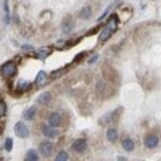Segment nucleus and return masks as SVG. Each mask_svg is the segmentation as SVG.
<instances>
[{"mask_svg": "<svg viewBox=\"0 0 161 161\" xmlns=\"http://www.w3.org/2000/svg\"><path fill=\"white\" fill-rule=\"evenodd\" d=\"M111 120H112V114H109V115H105V116H103L101 121H103L105 124H107V123H110L111 121Z\"/></svg>", "mask_w": 161, "mask_h": 161, "instance_id": "5701e85b", "label": "nucleus"}, {"mask_svg": "<svg viewBox=\"0 0 161 161\" xmlns=\"http://www.w3.org/2000/svg\"><path fill=\"white\" fill-rule=\"evenodd\" d=\"M5 148H6V150L7 151H10V150L12 149V147H13V140H12V138H10V137H8V138H6L5 139Z\"/></svg>", "mask_w": 161, "mask_h": 161, "instance_id": "412c9836", "label": "nucleus"}, {"mask_svg": "<svg viewBox=\"0 0 161 161\" xmlns=\"http://www.w3.org/2000/svg\"><path fill=\"white\" fill-rule=\"evenodd\" d=\"M51 100V94L49 92H45L41 94L38 99H37V101H38L39 105H47L49 104Z\"/></svg>", "mask_w": 161, "mask_h": 161, "instance_id": "9d476101", "label": "nucleus"}, {"mask_svg": "<svg viewBox=\"0 0 161 161\" xmlns=\"http://www.w3.org/2000/svg\"><path fill=\"white\" fill-rule=\"evenodd\" d=\"M88 147V143L85 139H77L76 141L73 143L72 148L78 153H82L84 152L85 149Z\"/></svg>", "mask_w": 161, "mask_h": 161, "instance_id": "39448f33", "label": "nucleus"}, {"mask_svg": "<svg viewBox=\"0 0 161 161\" xmlns=\"http://www.w3.org/2000/svg\"><path fill=\"white\" fill-rule=\"evenodd\" d=\"M92 15V10L90 7H84L80 12V17L82 19H89Z\"/></svg>", "mask_w": 161, "mask_h": 161, "instance_id": "dca6fc26", "label": "nucleus"}, {"mask_svg": "<svg viewBox=\"0 0 161 161\" xmlns=\"http://www.w3.org/2000/svg\"><path fill=\"white\" fill-rule=\"evenodd\" d=\"M60 120H61V117H60V115H59L58 112H53V114L50 115L49 123H50L51 126H53V127L59 126L60 125Z\"/></svg>", "mask_w": 161, "mask_h": 161, "instance_id": "1a4fd4ad", "label": "nucleus"}, {"mask_svg": "<svg viewBox=\"0 0 161 161\" xmlns=\"http://www.w3.org/2000/svg\"><path fill=\"white\" fill-rule=\"evenodd\" d=\"M4 22L6 24H9L10 22V15H9V6H8V0H4Z\"/></svg>", "mask_w": 161, "mask_h": 161, "instance_id": "f3484780", "label": "nucleus"}, {"mask_svg": "<svg viewBox=\"0 0 161 161\" xmlns=\"http://www.w3.org/2000/svg\"><path fill=\"white\" fill-rule=\"evenodd\" d=\"M22 49H23V50H28V51L31 50V51H32V50L34 49V48L32 47V46H29V45H24V46H22Z\"/></svg>", "mask_w": 161, "mask_h": 161, "instance_id": "a878e982", "label": "nucleus"}, {"mask_svg": "<svg viewBox=\"0 0 161 161\" xmlns=\"http://www.w3.org/2000/svg\"><path fill=\"white\" fill-rule=\"evenodd\" d=\"M50 53L51 51L48 49V48H40V49L37 51V57H38V59H40V60H44Z\"/></svg>", "mask_w": 161, "mask_h": 161, "instance_id": "4468645a", "label": "nucleus"}, {"mask_svg": "<svg viewBox=\"0 0 161 161\" xmlns=\"http://www.w3.org/2000/svg\"><path fill=\"white\" fill-rule=\"evenodd\" d=\"M116 29H117V17L115 15H112L110 18L106 26L101 31V33L100 35V40L103 42L109 40L110 38V36L116 31Z\"/></svg>", "mask_w": 161, "mask_h": 161, "instance_id": "f257e3e1", "label": "nucleus"}, {"mask_svg": "<svg viewBox=\"0 0 161 161\" xmlns=\"http://www.w3.org/2000/svg\"><path fill=\"white\" fill-rule=\"evenodd\" d=\"M14 132H15L16 135H17L18 137H20V138H27V137H29V134H30L27 126L21 121H18L15 124Z\"/></svg>", "mask_w": 161, "mask_h": 161, "instance_id": "f03ea898", "label": "nucleus"}, {"mask_svg": "<svg viewBox=\"0 0 161 161\" xmlns=\"http://www.w3.org/2000/svg\"><path fill=\"white\" fill-rule=\"evenodd\" d=\"M5 115H6V104L1 100V103H0V116L3 117Z\"/></svg>", "mask_w": 161, "mask_h": 161, "instance_id": "4be33fe9", "label": "nucleus"}, {"mask_svg": "<svg viewBox=\"0 0 161 161\" xmlns=\"http://www.w3.org/2000/svg\"><path fill=\"white\" fill-rule=\"evenodd\" d=\"M74 28V22L71 19H65L62 23V31L63 33L69 34Z\"/></svg>", "mask_w": 161, "mask_h": 161, "instance_id": "6e6552de", "label": "nucleus"}, {"mask_svg": "<svg viewBox=\"0 0 161 161\" xmlns=\"http://www.w3.org/2000/svg\"><path fill=\"white\" fill-rule=\"evenodd\" d=\"M111 7H112V5H110V6H109V7H107V8L105 9V11L104 12V14H103V15H101V16H100V18L98 19V21H100V20H103V19H104V18L105 17V16H106V14H107V13H109V12H110V10L111 9Z\"/></svg>", "mask_w": 161, "mask_h": 161, "instance_id": "b1692460", "label": "nucleus"}, {"mask_svg": "<svg viewBox=\"0 0 161 161\" xmlns=\"http://www.w3.org/2000/svg\"><path fill=\"white\" fill-rule=\"evenodd\" d=\"M1 71H2L3 76L12 77L16 74V72H17V68H16L15 64L13 62H7L2 66Z\"/></svg>", "mask_w": 161, "mask_h": 161, "instance_id": "7ed1b4c3", "label": "nucleus"}, {"mask_svg": "<svg viewBox=\"0 0 161 161\" xmlns=\"http://www.w3.org/2000/svg\"><path fill=\"white\" fill-rule=\"evenodd\" d=\"M68 158H69V154L66 151H60L57 155L56 160L57 161H65V160H68Z\"/></svg>", "mask_w": 161, "mask_h": 161, "instance_id": "aec40b11", "label": "nucleus"}, {"mask_svg": "<svg viewBox=\"0 0 161 161\" xmlns=\"http://www.w3.org/2000/svg\"><path fill=\"white\" fill-rule=\"evenodd\" d=\"M85 56V52H82V53H80L79 55H77L76 57H75V62H79L80 60H82V59Z\"/></svg>", "mask_w": 161, "mask_h": 161, "instance_id": "393cba45", "label": "nucleus"}, {"mask_svg": "<svg viewBox=\"0 0 161 161\" xmlns=\"http://www.w3.org/2000/svg\"><path fill=\"white\" fill-rule=\"evenodd\" d=\"M106 137L110 141L114 142V141L116 140L117 137H119V134H117V131L115 129H114V128H110V129H109L106 132Z\"/></svg>", "mask_w": 161, "mask_h": 161, "instance_id": "2eb2a0df", "label": "nucleus"}, {"mask_svg": "<svg viewBox=\"0 0 161 161\" xmlns=\"http://www.w3.org/2000/svg\"><path fill=\"white\" fill-rule=\"evenodd\" d=\"M42 131H43V134L48 137V138H55L58 134V131L54 128L53 126H48V125H43L42 126Z\"/></svg>", "mask_w": 161, "mask_h": 161, "instance_id": "423d86ee", "label": "nucleus"}, {"mask_svg": "<svg viewBox=\"0 0 161 161\" xmlns=\"http://www.w3.org/2000/svg\"><path fill=\"white\" fill-rule=\"evenodd\" d=\"M158 141H159L158 137L156 135H148L145 138V141H144V143H145V146L147 148H153L155 146H157Z\"/></svg>", "mask_w": 161, "mask_h": 161, "instance_id": "0eeeda50", "label": "nucleus"}, {"mask_svg": "<svg viewBox=\"0 0 161 161\" xmlns=\"http://www.w3.org/2000/svg\"><path fill=\"white\" fill-rule=\"evenodd\" d=\"M98 59H99V55H95V56H94L92 59H90V60L89 61V63H95L96 60H98Z\"/></svg>", "mask_w": 161, "mask_h": 161, "instance_id": "bb28decb", "label": "nucleus"}, {"mask_svg": "<svg viewBox=\"0 0 161 161\" xmlns=\"http://www.w3.org/2000/svg\"><path fill=\"white\" fill-rule=\"evenodd\" d=\"M36 115V109L35 106H32L30 109L27 110L25 112H24V117L27 120H32L35 117Z\"/></svg>", "mask_w": 161, "mask_h": 161, "instance_id": "ddd939ff", "label": "nucleus"}, {"mask_svg": "<svg viewBox=\"0 0 161 161\" xmlns=\"http://www.w3.org/2000/svg\"><path fill=\"white\" fill-rule=\"evenodd\" d=\"M122 147L124 148L125 151H132L134 149V142L131 140V139L127 138V139H124V140L122 141Z\"/></svg>", "mask_w": 161, "mask_h": 161, "instance_id": "f8f14e48", "label": "nucleus"}, {"mask_svg": "<svg viewBox=\"0 0 161 161\" xmlns=\"http://www.w3.org/2000/svg\"><path fill=\"white\" fill-rule=\"evenodd\" d=\"M39 157H38V153H37L35 150L31 149L29 150L28 152H27V157H26V160H29V161H36L38 160Z\"/></svg>", "mask_w": 161, "mask_h": 161, "instance_id": "6ab92c4d", "label": "nucleus"}, {"mask_svg": "<svg viewBox=\"0 0 161 161\" xmlns=\"http://www.w3.org/2000/svg\"><path fill=\"white\" fill-rule=\"evenodd\" d=\"M47 82V75L45 72L40 71L36 77V84L39 85H44L45 83Z\"/></svg>", "mask_w": 161, "mask_h": 161, "instance_id": "9b49d317", "label": "nucleus"}, {"mask_svg": "<svg viewBox=\"0 0 161 161\" xmlns=\"http://www.w3.org/2000/svg\"><path fill=\"white\" fill-rule=\"evenodd\" d=\"M30 87H31V84L24 80H21L18 84V90H21V92H25V90H27Z\"/></svg>", "mask_w": 161, "mask_h": 161, "instance_id": "a211bd4d", "label": "nucleus"}, {"mask_svg": "<svg viewBox=\"0 0 161 161\" xmlns=\"http://www.w3.org/2000/svg\"><path fill=\"white\" fill-rule=\"evenodd\" d=\"M40 153L45 157H49L53 152V144L50 141H44L39 146Z\"/></svg>", "mask_w": 161, "mask_h": 161, "instance_id": "20e7f679", "label": "nucleus"}]
</instances>
